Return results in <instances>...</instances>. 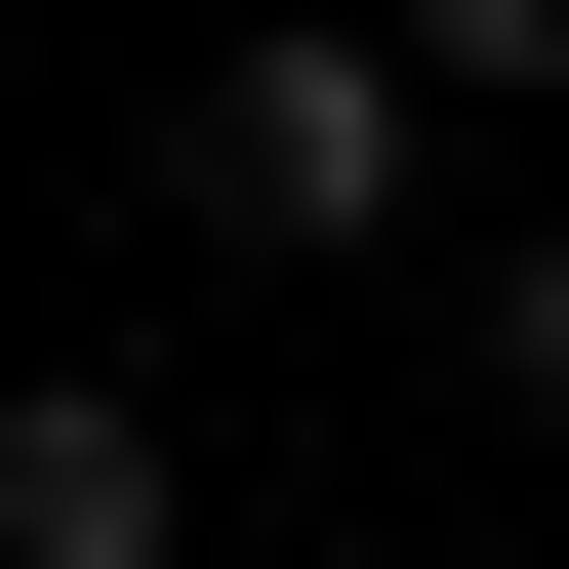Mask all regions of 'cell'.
<instances>
[{
	"label": "cell",
	"mask_w": 569,
	"mask_h": 569,
	"mask_svg": "<svg viewBox=\"0 0 569 569\" xmlns=\"http://www.w3.org/2000/svg\"><path fill=\"white\" fill-rule=\"evenodd\" d=\"M407 122H448V82H407L367 0H244V41L163 82V203H203L244 284H326V244H407Z\"/></svg>",
	"instance_id": "obj_1"
},
{
	"label": "cell",
	"mask_w": 569,
	"mask_h": 569,
	"mask_svg": "<svg viewBox=\"0 0 569 569\" xmlns=\"http://www.w3.org/2000/svg\"><path fill=\"white\" fill-rule=\"evenodd\" d=\"M0 569H203V407L122 367V326H82V367H0Z\"/></svg>",
	"instance_id": "obj_2"
},
{
	"label": "cell",
	"mask_w": 569,
	"mask_h": 569,
	"mask_svg": "<svg viewBox=\"0 0 569 569\" xmlns=\"http://www.w3.org/2000/svg\"><path fill=\"white\" fill-rule=\"evenodd\" d=\"M367 41H407V82H569V0H367Z\"/></svg>",
	"instance_id": "obj_3"
},
{
	"label": "cell",
	"mask_w": 569,
	"mask_h": 569,
	"mask_svg": "<svg viewBox=\"0 0 569 569\" xmlns=\"http://www.w3.org/2000/svg\"><path fill=\"white\" fill-rule=\"evenodd\" d=\"M448 326H488V407H569V244H488V284H448Z\"/></svg>",
	"instance_id": "obj_4"
}]
</instances>
